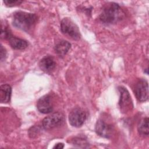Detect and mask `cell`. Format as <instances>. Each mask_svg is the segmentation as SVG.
Returning <instances> with one entry per match:
<instances>
[{
	"mask_svg": "<svg viewBox=\"0 0 149 149\" xmlns=\"http://www.w3.org/2000/svg\"><path fill=\"white\" fill-rule=\"evenodd\" d=\"M118 88L120 94L119 106L120 111L123 113H127L132 111L133 108V104L131 96L125 87L123 86H119Z\"/></svg>",
	"mask_w": 149,
	"mask_h": 149,
	"instance_id": "5b68a950",
	"label": "cell"
},
{
	"mask_svg": "<svg viewBox=\"0 0 149 149\" xmlns=\"http://www.w3.org/2000/svg\"><path fill=\"white\" fill-rule=\"evenodd\" d=\"M37 108L42 113H49L53 111V104L49 95L41 97L37 102Z\"/></svg>",
	"mask_w": 149,
	"mask_h": 149,
	"instance_id": "9c48e42d",
	"label": "cell"
},
{
	"mask_svg": "<svg viewBox=\"0 0 149 149\" xmlns=\"http://www.w3.org/2000/svg\"><path fill=\"white\" fill-rule=\"evenodd\" d=\"M37 20L38 17L34 13L17 11L13 13L12 23L15 27L24 31H29L34 27Z\"/></svg>",
	"mask_w": 149,
	"mask_h": 149,
	"instance_id": "7a4b0ae2",
	"label": "cell"
},
{
	"mask_svg": "<svg viewBox=\"0 0 149 149\" xmlns=\"http://www.w3.org/2000/svg\"><path fill=\"white\" fill-rule=\"evenodd\" d=\"M39 132V130H38L37 127L36 126H34V127H31L29 130V136L30 137H34L35 136H36L38 133Z\"/></svg>",
	"mask_w": 149,
	"mask_h": 149,
	"instance_id": "e0dca14e",
	"label": "cell"
},
{
	"mask_svg": "<svg viewBox=\"0 0 149 149\" xmlns=\"http://www.w3.org/2000/svg\"><path fill=\"white\" fill-rule=\"evenodd\" d=\"M3 2L7 6L12 7V6L19 5L21 3L23 2V1H20V0H5V1H3Z\"/></svg>",
	"mask_w": 149,
	"mask_h": 149,
	"instance_id": "2e32d148",
	"label": "cell"
},
{
	"mask_svg": "<svg viewBox=\"0 0 149 149\" xmlns=\"http://www.w3.org/2000/svg\"><path fill=\"white\" fill-rule=\"evenodd\" d=\"M65 117L61 112H54L42 120V127L45 130H51L58 127L64 123Z\"/></svg>",
	"mask_w": 149,
	"mask_h": 149,
	"instance_id": "277c9868",
	"label": "cell"
},
{
	"mask_svg": "<svg viewBox=\"0 0 149 149\" xmlns=\"http://www.w3.org/2000/svg\"><path fill=\"white\" fill-rule=\"evenodd\" d=\"M124 13L119 4L115 2H108L103 6L99 19L105 24L116 23L123 17Z\"/></svg>",
	"mask_w": 149,
	"mask_h": 149,
	"instance_id": "6da1fadb",
	"label": "cell"
},
{
	"mask_svg": "<svg viewBox=\"0 0 149 149\" xmlns=\"http://www.w3.org/2000/svg\"><path fill=\"white\" fill-rule=\"evenodd\" d=\"M71 44L69 42L65 40H61L56 44L54 47V49L58 56L63 57L68 53Z\"/></svg>",
	"mask_w": 149,
	"mask_h": 149,
	"instance_id": "7c38bea8",
	"label": "cell"
},
{
	"mask_svg": "<svg viewBox=\"0 0 149 149\" xmlns=\"http://www.w3.org/2000/svg\"><path fill=\"white\" fill-rule=\"evenodd\" d=\"M12 87L8 84H2L0 87V101L2 103H8L10 100Z\"/></svg>",
	"mask_w": 149,
	"mask_h": 149,
	"instance_id": "4fadbf2b",
	"label": "cell"
},
{
	"mask_svg": "<svg viewBox=\"0 0 149 149\" xmlns=\"http://www.w3.org/2000/svg\"><path fill=\"white\" fill-rule=\"evenodd\" d=\"M71 143L73 146L79 148H88L89 143L86 139L82 137H74L72 140Z\"/></svg>",
	"mask_w": 149,
	"mask_h": 149,
	"instance_id": "9a60e30c",
	"label": "cell"
},
{
	"mask_svg": "<svg viewBox=\"0 0 149 149\" xmlns=\"http://www.w3.org/2000/svg\"><path fill=\"white\" fill-rule=\"evenodd\" d=\"M6 51L5 48H3V47L2 45H1V61L2 62L6 57Z\"/></svg>",
	"mask_w": 149,
	"mask_h": 149,
	"instance_id": "ac0fdd59",
	"label": "cell"
},
{
	"mask_svg": "<svg viewBox=\"0 0 149 149\" xmlns=\"http://www.w3.org/2000/svg\"><path fill=\"white\" fill-rule=\"evenodd\" d=\"M5 39L8 40V41H9V44H10L11 47L15 49H24L26 48L28 46V43L27 41L13 36L10 31H9V32L8 33Z\"/></svg>",
	"mask_w": 149,
	"mask_h": 149,
	"instance_id": "30bf717a",
	"label": "cell"
},
{
	"mask_svg": "<svg viewBox=\"0 0 149 149\" xmlns=\"http://www.w3.org/2000/svg\"><path fill=\"white\" fill-rule=\"evenodd\" d=\"M64 147V144L62 143H57L55 145V146L53 147V148H58V149H61Z\"/></svg>",
	"mask_w": 149,
	"mask_h": 149,
	"instance_id": "d6986e66",
	"label": "cell"
},
{
	"mask_svg": "<svg viewBox=\"0 0 149 149\" xmlns=\"http://www.w3.org/2000/svg\"><path fill=\"white\" fill-rule=\"evenodd\" d=\"M39 66L41 70L46 72H50L56 66V62L54 59L50 55L45 56L39 62Z\"/></svg>",
	"mask_w": 149,
	"mask_h": 149,
	"instance_id": "8fae6325",
	"label": "cell"
},
{
	"mask_svg": "<svg viewBox=\"0 0 149 149\" xmlns=\"http://www.w3.org/2000/svg\"><path fill=\"white\" fill-rule=\"evenodd\" d=\"M61 30L63 34L73 40H78L80 38V33L77 26L70 18L65 17L61 20Z\"/></svg>",
	"mask_w": 149,
	"mask_h": 149,
	"instance_id": "3957f363",
	"label": "cell"
},
{
	"mask_svg": "<svg viewBox=\"0 0 149 149\" xmlns=\"http://www.w3.org/2000/svg\"><path fill=\"white\" fill-rule=\"evenodd\" d=\"M134 93L139 102H145L148 99V85L146 80L139 79L134 86Z\"/></svg>",
	"mask_w": 149,
	"mask_h": 149,
	"instance_id": "52a82bcc",
	"label": "cell"
},
{
	"mask_svg": "<svg viewBox=\"0 0 149 149\" xmlns=\"http://www.w3.org/2000/svg\"><path fill=\"white\" fill-rule=\"evenodd\" d=\"M95 130L98 135L109 139L113 134V128L111 124L105 122L102 119H98L95 124Z\"/></svg>",
	"mask_w": 149,
	"mask_h": 149,
	"instance_id": "ba28073f",
	"label": "cell"
},
{
	"mask_svg": "<svg viewBox=\"0 0 149 149\" xmlns=\"http://www.w3.org/2000/svg\"><path fill=\"white\" fill-rule=\"evenodd\" d=\"M87 118L86 112L80 108H74L69 113V123L74 127H81L84 123Z\"/></svg>",
	"mask_w": 149,
	"mask_h": 149,
	"instance_id": "8992f818",
	"label": "cell"
},
{
	"mask_svg": "<svg viewBox=\"0 0 149 149\" xmlns=\"http://www.w3.org/2000/svg\"><path fill=\"white\" fill-rule=\"evenodd\" d=\"M139 133L143 136H148L149 134L148 118L147 117L143 118L139 122L137 126Z\"/></svg>",
	"mask_w": 149,
	"mask_h": 149,
	"instance_id": "5bb4252c",
	"label": "cell"
}]
</instances>
